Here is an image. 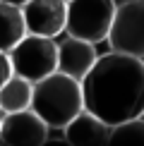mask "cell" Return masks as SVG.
Listing matches in <instances>:
<instances>
[{"mask_svg": "<svg viewBox=\"0 0 144 146\" xmlns=\"http://www.w3.org/2000/svg\"><path fill=\"white\" fill-rule=\"evenodd\" d=\"M82 96L84 108L108 125L144 115V60L120 50L101 55L82 79Z\"/></svg>", "mask_w": 144, "mask_h": 146, "instance_id": "cell-1", "label": "cell"}, {"mask_svg": "<svg viewBox=\"0 0 144 146\" xmlns=\"http://www.w3.org/2000/svg\"><path fill=\"white\" fill-rule=\"evenodd\" d=\"M31 110L41 115L51 129H65V125L84 110L82 82L60 70L34 82Z\"/></svg>", "mask_w": 144, "mask_h": 146, "instance_id": "cell-2", "label": "cell"}, {"mask_svg": "<svg viewBox=\"0 0 144 146\" xmlns=\"http://www.w3.org/2000/svg\"><path fill=\"white\" fill-rule=\"evenodd\" d=\"M113 0H67V27L65 34L84 38L89 43L108 41L115 17Z\"/></svg>", "mask_w": 144, "mask_h": 146, "instance_id": "cell-3", "label": "cell"}, {"mask_svg": "<svg viewBox=\"0 0 144 146\" xmlns=\"http://www.w3.org/2000/svg\"><path fill=\"white\" fill-rule=\"evenodd\" d=\"M12 70L29 82H39L58 70V41L51 36L27 34L10 50Z\"/></svg>", "mask_w": 144, "mask_h": 146, "instance_id": "cell-4", "label": "cell"}, {"mask_svg": "<svg viewBox=\"0 0 144 146\" xmlns=\"http://www.w3.org/2000/svg\"><path fill=\"white\" fill-rule=\"evenodd\" d=\"M108 43L111 50H120L144 60V0H132L115 10Z\"/></svg>", "mask_w": 144, "mask_h": 146, "instance_id": "cell-5", "label": "cell"}, {"mask_svg": "<svg viewBox=\"0 0 144 146\" xmlns=\"http://www.w3.org/2000/svg\"><path fill=\"white\" fill-rule=\"evenodd\" d=\"M51 127L31 108L7 113L0 122V144L7 146H41L48 144Z\"/></svg>", "mask_w": 144, "mask_h": 146, "instance_id": "cell-6", "label": "cell"}, {"mask_svg": "<svg viewBox=\"0 0 144 146\" xmlns=\"http://www.w3.org/2000/svg\"><path fill=\"white\" fill-rule=\"evenodd\" d=\"M22 12L29 34L58 38L67 27V0H27Z\"/></svg>", "mask_w": 144, "mask_h": 146, "instance_id": "cell-7", "label": "cell"}, {"mask_svg": "<svg viewBox=\"0 0 144 146\" xmlns=\"http://www.w3.org/2000/svg\"><path fill=\"white\" fill-rule=\"evenodd\" d=\"M96 60H99L96 48L89 41L70 36V34L58 41V70L65 72V74H70V77H75V79L82 82L91 72Z\"/></svg>", "mask_w": 144, "mask_h": 146, "instance_id": "cell-8", "label": "cell"}, {"mask_svg": "<svg viewBox=\"0 0 144 146\" xmlns=\"http://www.w3.org/2000/svg\"><path fill=\"white\" fill-rule=\"evenodd\" d=\"M111 132L113 125L84 108L65 125V141L72 146H106L111 144Z\"/></svg>", "mask_w": 144, "mask_h": 146, "instance_id": "cell-9", "label": "cell"}, {"mask_svg": "<svg viewBox=\"0 0 144 146\" xmlns=\"http://www.w3.org/2000/svg\"><path fill=\"white\" fill-rule=\"evenodd\" d=\"M27 34L29 31H27V24H24L22 7L0 0V50L10 53Z\"/></svg>", "mask_w": 144, "mask_h": 146, "instance_id": "cell-10", "label": "cell"}, {"mask_svg": "<svg viewBox=\"0 0 144 146\" xmlns=\"http://www.w3.org/2000/svg\"><path fill=\"white\" fill-rule=\"evenodd\" d=\"M31 96H34V82L19 74H12L0 86V108L5 110V115L27 110V108H31Z\"/></svg>", "mask_w": 144, "mask_h": 146, "instance_id": "cell-11", "label": "cell"}, {"mask_svg": "<svg viewBox=\"0 0 144 146\" xmlns=\"http://www.w3.org/2000/svg\"><path fill=\"white\" fill-rule=\"evenodd\" d=\"M111 146H144V115L113 125Z\"/></svg>", "mask_w": 144, "mask_h": 146, "instance_id": "cell-12", "label": "cell"}, {"mask_svg": "<svg viewBox=\"0 0 144 146\" xmlns=\"http://www.w3.org/2000/svg\"><path fill=\"white\" fill-rule=\"evenodd\" d=\"M15 74V70H12V60H10V53L0 50V86H3L7 79Z\"/></svg>", "mask_w": 144, "mask_h": 146, "instance_id": "cell-13", "label": "cell"}, {"mask_svg": "<svg viewBox=\"0 0 144 146\" xmlns=\"http://www.w3.org/2000/svg\"><path fill=\"white\" fill-rule=\"evenodd\" d=\"M5 3H12V5H19V7H22V5L27 3V0H5Z\"/></svg>", "mask_w": 144, "mask_h": 146, "instance_id": "cell-14", "label": "cell"}, {"mask_svg": "<svg viewBox=\"0 0 144 146\" xmlns=\"http://www.w3.org/2000/svg\"><path fill=\"white\" fill-rule=\"evenodd\" d=\"M115 3V7H120V5H127V3H132V0H113Z\"/></svg>", "mask_w": 144, "mask_h": 146, "instance_id": "cell-15", "label": "cell"}, {"mask_svg": "<svg viewBox=\"0 0 144 146\" xmlns=\"http://www.w3.org/2000/svg\"><path fill=\"white\" fill-rule=\"evenodd\" d=\"M3 117H5V110H3V108H0V122H3Z\"/></svg>", "mask_w": 144, "mask_h": 146, "instance_id": "cell-16", "label": "cell"}]
</instances>
